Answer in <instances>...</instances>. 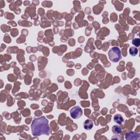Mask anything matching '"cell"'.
<instances>
[{
	"label": "cell",
	"instance_id": "2",
	"mask_svg": "<svg viewBox=\"0 0 140 140\" xmlns=\"http://www.w3.org/2000/svg\"><path fill=\"white\" fill-rule=\"evenodd\" d=\"M108 54L109 60L113 62H118L122 58L121 51L117 47L112 48L109 51Z\"/></svg>",
	"mask_w": 140,
	"mask_h": 140
},
{
	"label": "cell",
	"instance_id": "5",
	"mask_svg": "<svg viewBox=\"0 0 140 140\" xmlns=\"http://www.w3.org/2000/svg\"><path fill=\"white\" fill-rule=\"evenodd\" d=\"M84 128L86 130H91L93 128V126H94V123L91 120L88 119L86 120L84 123Z\"/></svg>",
	"mask_w": 140,
	"mask_h": 140
},
{
	"label": "cell",
	"instance_id": "1",
	"mask_svg": "<svg viewBox=\"0 0 140 140\" xmlns=\"http://www.w3.org/2000/svg\"><path fill=\"white\" fill-rule=\"evenodd\" d=\"M31 131L34 136L49 135L51 129L47 119L44 116L35 118L31 124Z\"/></svg>",
	"mask_w": 140,
	"mask_h": 140
},
{
	"label": "cell",
	"instance_id": "7",
	"mask_svg": "<svg viewBox=\"0 0 140 140\" xmlns=\"http://www.w3.org/2000/svg\"><path fill=\"white\" fill-rule=\"evenodd\" d=\"M112 131L114 134H121L122 132V130L121 127H118L117 125H114L112 128Z\"/></svg>",
	"mask_w": 140,
	"mask_h": 140
},
{
	"label": "cell",
	"instance_id": "4",
	"mask_svg": "<svg viewBox=\"0 0 140 140\" xmlns=\"http://www.w3.org/2000/svg\"><path fill=\"white\" fill-rule=\"evenodd\" d=\"M140 138V134L134 131H129L125 135V139L128 140H135Z\"/></svg>",
	"mask_w": 140,
	"mask_h": 140
},
{
	"label": "cell",
	"instance_id": "9",
	"mask_svg": "<svg viewBox=\"0 0 140 140\" xmlns=\"http://www.w3.org/2000/svg\"><path fill=\"white\" fill-rule=\"evenodd\" d=\"M132 43L135 46V47H138L140 44V39L139 38H134L132 41Z\"/></svg>",
	"mask_w": 140,
	"mask_h": 140
},
{
	"label": "cell",
	"instance_id": "3",
	"mask_svg": "<svg viewBox=\"0 0 140 140\" xmlns=\"http://www.w3.org/2000/svg\"><path fill=\"white\" fill-rule=\"evenodd\" d=\"M83 114V111L81 108L79 106H76L73 107L70 110V115L73 119H78L80 118Z\"/></svg>",
	"mask_w": 140,
	"mask_h": 140
},
{
	"label": "cell",
	"instance_id": "8",
	"mask_svg": "<svg viewBox=\"0 0 140 140\" xmlns=\"http://www.w3.org/2000/svg\"><path fill=\"white\" fill-rule=\"evenodd\" d=\"M130 54L132 56H136L138 53L137 48L135 47H131L129 49Z\"/></svg>",
	"mask_w": 140,
	"mask_h": 140
},
{
	"label": "cell",
	"instance_id": "6",
	"mask_svg": "<svg viewBox=\"0 0 140 140\" xmlns=\"http://www.w3.org/2000/svg\"><path fill=\"white\" fill-rule=\"evenodd\" d=\"M114 122L118 125H122L124 123V118L121 114H116L113 118Z\"/></svg>",
	"mask_w": 140,
	"mask_h": 140
}]
</instances>
